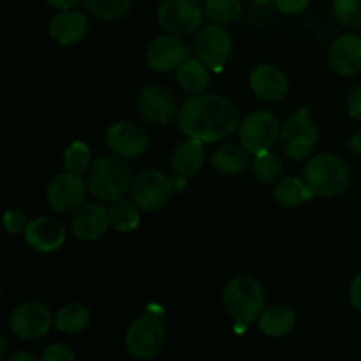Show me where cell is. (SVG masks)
Instances as JSON below:
<instances>
[{"mask_svg": "<svg viewBox=\"0 0 361 361\" xmlns=\"http://www.w3.org/2000/svg\"><path fill=\"white\" fill-rule=\"evenodd\" d=\"M175 192L173 178L159 169H145L130 185V197L141 212L161 210Z\"/></svg>", "mask_w": 361, "mask_h": 361, "instance_id": "7", "label": "cell"}, {"mask_svg": "<svg viewBox=\"0 0 361 361\" xmlns=\"http://www.w3.org/2000/svg\"><path fill=\"white\" fill-rule=\"evenodd\" d=\"M281 136V123L270 111H254L240 123V143L249 154L270 150Z\"/></svg>", "mask_w": 361, "mask_h": 361, "instance_id": "8", "label": "cell"}, {"mask_svg": "<svg viewBox=\"0 0 361 361\" xmlns=\"http://www.w3.org/2000/svg\"><path fill=\"white\" fill-rule=\"evenodd\" d=\"M90 324V310L81 303L63 305L55 314V326L60 334H81Z\"/></svg>", "mask_w": 361, "mask_h": 361, "instance_id": "26", "label": "cell"}, {"mask_svg": "<svg viewBox=\"0 0 361 361\" xmlns=\"http://www.w3.org/2000/svg\"><path fill=\"white\" fill-rule=\"evenodd\" d=\"M254 175L264 183L277 182L282 175V161L270 150L254 155Z\"/></svg>", "mask_w": 361, "mask_h": 361, "instance_id": "29", "label": "cell"}, {"mask_svg": "<svg viewBox=\"0 0 361 361\" xmlns=\"http://www.w3.org/2000/svg\"><path fill=\"white\" fill-rule=\"evenodd\" d=\"M250 88L261 101L279 102L288 94L289 83L281 69L268 66V63H261L250 73Z\"/></svg>", "mask_w": 361, "mask_h": 361, "instance_id": "19", "label": "cell"}, {"mask_svg": "<svg viewBox=\"0 0 361 361\" xmlns=\"http://www.w3.org/2000/svg\"><path fill=\"white\" fill-rule=\"evenodd\" d=\"M303 180L316 196L334 197L345 192L351 183V171L341 157L334 154H317L303 168Z\"/></svg>", "mask_w": 361, "mask_h": 361, "instance_id": "3", "label": "cell"}, {"mask_svg": "<svg viewBox=\"0 0 361 361\" xmlns=\"http://www.w3.org/2000/svg\"><path fill=\"white\" fill-rule=\"evenodd\" d=\"M28 221L27 215L21 210H9L4 215V229L11 235H18V233H25Z\"/></svg>", "mask_w": 361, "mask_h": 361, "instance_id": "33", "label": "cell"}, {"mask_svg": "<svg viewBox=\"0 0 361 361\" xmlns=\"http://www.w3.org/2000/svg\"><path fill=\"white\" fill-rule=\"evenodd\" d=\"M63 166H66L67 171L73 173H83L87 169H90L92 166V155L90 148L83 141H74L69 147L66 148V154H63Z\"/></svg>", "mask_w": 361, "mask_h": 361, "instance_id": "31", "label": "cell"}, {"mask_svg": "<svg viewBox=\"0 0 361 361\" xmlns=\"http://www.w3.org/2000/svg\"><path fill=\"white\" fill-rule=\"evenodd\" d=\"M88 189L104 203H113L130 190L133 175L129 166L118 155H104L92 162L88 169Z\"/></svg>", "mask_w": 361, "mask_h": 361, "instance_id": "2", "label": "cell"}, {"mask_svg": "<svg viewBox=\"0 0 361 361\" xmlns=\"http://www.w3.org/2000/svg\"><path fill=\"white\" fill-rule=\"evenodd\" d=\"M314 196H316V192L307 185L305 180H300L296 176L281 178L274 187L275 201L284 208L300 207V204L312 200Z\"/></svg>", "mask_w": 361, "mask_h": 361, "instance_id": "23", "label": "cell"}, {"mask_svg": "<svg viewBox=\"0 0 361 361\" xmlns=\"http://www.w3.org/2000/svg\"><path fill=\"white\" fill-rule=\"evenodd\" d=\"M46 2L49 4L51 7H55V9H73V7H76L78 4L83 2V0H46Z\"/></svg>", "mask_w": 361, "mask_h": 361, "instance_id": "38", "label": "cell"}, {"mask_svg": "<svg viewBox=\"0 0 361 361\" xmlns=\"http://www.w3.org/2000/svg\"><path fill=\"white\" fill-rule=\"evenodd\" d=\"M111 221H109V210L99 203L81 204L73 215L71 221V228L76 238L85 240V242H92L97 240L106 233L109 228Z\"/></svg>", "mask_w": 361, "mask_h": 361, "instance_id": "17", "label": "cell"}, {"mask_svg": "<svg viewBox=\"0 0 361 361\" xmlns=\"http://www.w3.org/2000/svg\"><path fill=\"white\" fill-rule=\"evenodd\" d=\"M9 361H35V356L30 355V353H14V355H11L9 358H7Z\"/></svg>", "mask_w": 361, "mask_h": 361, "instance_id": "39", "label": "cell"}, {"mask_svg": "<svg viewBox=\"0 0 361 361\" xmlns=\"http://www.w3.org/2000/svg\"><path fill=\"white\" fill-rule=\"evenodd\" d=\"M140 115L154 126H168L178 115V104L168 88L161 85H147L136 99Z\"/></svg>", "mask_w": 361, "mask_h": 361, "instance_id": "12", "label": "cell"}, {"mask_svg": "<svg viewBox=\"0 0 361 361\" xmlns=\"http://www.w3.org/2000/svg\"><path fill=\"white\" fill-rule=\"evenodd\" d=\"M25 242L35 252H55L66 242V228L62 222L55 221L51 217H37L28 222L27 229L23 233Z\"/></svg>", "mask_w": 361, "mask_h": 361, "instance_id": "15", "label": "cell"}, {"mask_svg": "<svg viewBox=\"0 0 361 361\" xmlns=\"http://www.w3.org/2000/svg\"><path fill=\"white\" fill-rule=\"evenodd\" d=\"M176 81H178L180 88L189 94H201L210 83V67L197 56L187 59L176 69Z\"/></svg>", "mask_w": 361, "mask_h": 361, "instance_id": "24", "label": "cell"}, {"mask_svg": "<svg viewBox=\"0 0 361 361\" xmlns=\"http://www.w3.org/2000/svg\"><path fill=\"white\" fill-rule=\"evenodd\" d=\"M41 360L44 361H74L76 355L71 351V348H67L66 344H51L48 348H44L42 351Z\"/></svg>", "mask_w": 361, "mask_h": 361, "instance_id": "34", "label": "cell"}, {"mask_svg": "<svg viewBox=\"0 0 361 361\" xmlns=\"http://www.w3.org/2000/svg\"><path fill=\"white\" fill-rule=\"evenodd\" d=\"M196 56L212 71H221L233 51V41L224 25H208L201 28L196 37Z\"/></svg>", "mask_w": 361, "mask_h": 361, "instance_id": "13", "label": "cell"}, {"mask_svg": "<svg viewBox=\"0 0 361 361\" xmlns=\"http://www.w3.org/2000/svg\"><path fill=\"white\" fill-rule=\"evenodd\" d=\"M109 210L111 226L120 233H130L140 226V207L134 201H127L123 197L113 201Z\"/></svg>", "mask_w": 361, "mask_h": 361, "instance_id": "27", "label": "cell"}, {"mask_svg": "<svg viewBox=\"0 0 361 361\" xmlns=\"http://www.w3.org/2000/svg\"><path fill=\"white\" fill-rule=\"evenodd\" d=\"M349 145H351V150H355L356 154H361V133L355 134Z\"/></svg>", "mask_w": 361, "mask_h": 361, "instance_id": "40", "label": "cell"}, {"mask_svg": "<svg viewBox=\"0 0 361 361\" xmlns=\"http://www.w3.org/2000/svg\"><path fill=\"white\" fill-rule=\"evenodd\" d=\"M194 2H197V4H200V2H204V0H194Z\"/></svg>", "mask_w": 361, "mask_h": 361, "instance_id": "43", "label": "cell"}, {"mask_svg": "<svg viewBox=\"0 0 361 361\" xmlns=\"http://www.w3.org/2000/svg\"><path fill=\"white\" fill-rule=\"evenodd\" d=\"M296 324V312L289 305L279 303L263 310L257 319V326L268 337H284L291 334Z\"/></svg>", "mask_w": 361, "mask_h": 361, "instance_id": "22", "label": "cell"}, {"mask_svg": "<svg viewBox=\"0 0 361 361\" xmlns=\"http://www.w3.org/2000/svg\"><path fill=\"white\" fill-rule=\"evenodd\" d=\"M0 344H2V348H0V358H6V349H7L6 337H0Z\"/></svg>", "mask_w": 361, "mask_h": 361, "instance_id": "41", "label": "cell"}, {"mask_svg": "<svg viewBox=\"0 0 361 361\" xmlns=\"http://www.w3.org/2000/svg\"><path fill=\"white\" fill-rule=\"evenodd\" d=\"M281 147L293 161L310 157L317 147V129L309 116V109L302 108L289 116L281 129Z\"/></svg>", "mask_w": 361, "mask_h": 361, "instance_id": "5", "label": "cell"}, {"mask_svg": "<svg viewBox=\"0 0 361 361\" xmlns=\"http://www.w3.org/2000/svg\"><path fill=\"white\" fill-rule=\"evenodd\" d=\"M330 66L341 76H353L361 71V35L344 34L330 48Z\"/></svg>", "mask_w": 361, "mask_h": 361, "instance_id": "18", "label": "cell"}, {"mask_svg": "<svg viewBox=\"0 0 361 361\" xmlns=\"http://www.w3.org/2000/svg\"><path fill=\"white\" fill-rule=\"evenodd\" d=\"M166 344V328L155 316H140L129 324L126 334V348L134 358H154Z\"/></svg>", "mask_w": 361, "mask_h": 361, "instance_id": "6", "label": "cell"}, {"mask_svg": "<svg viewBox=\"0 0 361 361\" xmlns=\"http://www.w3.org/2000/svg\"><path fill=\"white\" fill-rule=\"evenodd\" d=\"M282 14H300L309 7V0H274Z\"/></svg>", "mask_w": 361, "mask_h": 361, "instance_id": "35", "label": "cell"}, {"mask_svg": "<svg viewBox=\"0 0 361 361\" xmlns=\"http://www.w3.org/2000/svg\"><path fill=\"white\" fill-rule=\"evenodd\" d=\"M204 9L194 0H164L157 9V21L169 34L190 35L203 23Z\"/></svg>", "mask_w": 361, "mask_h": 361, "instance_id": "9", "label": "cell"}, {"mask_svg": "<svg viewBox=\"0 0 361 361\" xmlns=\"http://www.w3.org/2000/svg\"><path fill=\"white\" fill-rule=\"evenodd\" d=\"M87 187L88 183H85V178L80 173L66 169L49 182L48 190H46V201H48L49 208L59 214L78 210L87 200Z\"/></svg>", "mask_w": 361, "mask_h": 361, "instance_id": "10", "label": "cell"}, {"mask_svg": "<svg viewBox=\"0 0 361 361\" xmlns=\"http://www.w3.org/2000/svg\"><path fill=\"white\" fill-rule=\"evenodd\" d=\"M348 111L353 118L361 120V85L355 87L348 99Z\"/></svg>", "mask_w": 361, "mask_h": 361, "instance_id": "36", "label": "cell"}, {"mask_svg": "<svg viewBox=\"0 0 361 361\" xmlns=\"http://www.w3.org/2000/svg\"><path fill=\"white\" fill-rule=\"evenodd\" d=\"M109 150L123 159H136L147 152L148 137L141 127L133 122H118L106 133Z\"/></svg>", "mask_w": 361, "mask_h": 361, "instance_id": "14", "label": "cell"}, {"mask_svg": "<svg viewBox=\"0 0 361 361\" xmlns=\"http://www.w3.org/2000/svg\"><path fill=\"white\" fill-rule=\"evenodd\" d=\"M178 122L189 137L212 143L231 136L240 127V109L222 95L196 94L185 99Z\"/></svg>", "mask_w": 361, "mask_h": 361, "instance_id": "1", "label": "cell"}, {"mask_svg": "<svg viewBox=\"0 0 361 361\" xmlns=\"http://www.w3.org/2000/svg\"><path fill=\"white\" fill-rule=\"evenodd\" d=\"M203 9L214 23L229 25L235 23L242 14V2L240 0H204Z\"/></svg>", "mask_w": 361, "mask_h": 361, "instance_id": "28", "label": "cell"}, {"mask_svg": "<svg viewBox=\"0 0 361 361\" xmlns=\"http://www.w3.org/2000/svg\"><path fill=\"white\" fill-rule=\"evenodd\" d=\"M204 141L189 137L176 147L171 155V168L178 176H192L203 168Z\"/></svg>", "mask_w": 361, "mask_h": 361, "instance_id": "21", "label": "cell"}, {"mask_svg": "<svg viewBox=\"0 0 361 361\" xmlns=\"http://www.w3.org/2000/svg\"><path fill=\"white\" fill-rule=\"evenodd\" d=\"M51 324H55V316H51L48 307L39 302L21 303L9 317L11 331L21 341L44 337Z\"/></svg>", "mask_w": 361, "mask_h": 361, "instance_id": "11", "label": "cell"}, {"mask_svg": "<svg viewBox=\"0 0 361 361\" xmlns=\"http://www.w3.org/2000/svg\"><path fill=\"white\" fill-rule=\"evenodd\" d=\"M88 13L101 20H118L129 11L130 0H83Z\"/></svg>", "mask_w": 361, "mask_h": 361, "instance_id": "30", "label": "cell"}, {"mask_svg": "<svg viewBox=\"0 0 361 361\" xmlns=\"http://www.w3.org/2000/svg\"><path fill=\"white\" fill-rule=\"evenodd\" d=\"M252 2H256V4H268V2H270V0H252Z\"/></svg>", "mask_w": 361, "mask_h": 361, "instance_id": "42", "label": "cell"}, {"mask_svg": "<svg viewBox=\"0 0 361 361\" xmlns=\"http://www.w3.org/2000/svg\"><path fill=\"white\" fill-rule=\"evenodd\" d=\"M212 166L222 175H236L249 168V155L243 147L222 145L212 155Z\"/></svg>", "mask_w": 361, "mask_h": 361, "instance_id": "25", "label": "cell"}, {"mask_svg": "<svg viewBox=\"0 0 361 361\" xmlns=\"http://www.w3.org/2000/svg\"><path fill=\"white\" fill-rule=\"evenodd\" d=\"M331 9L338 23L349 28H361V0H334Z\"/></svg>", "mask_w": 361, "mask_h": 361, "instance_id": "32", "label": "cell"}, {"mask_svg": "<svg viewBox=\"0 0 361 361\" xmlns=\"http://www.w3.org/2000/svg\"><path fill=\"white\" fill-rule=\"evenodd\" d=\"M49 37L62 46L80 42L88 32V20L81 11L63 9L49 21Z\"/></svg>", "mask_w": 361, "mask_h": 361, "instance_id": "20", "label": "cell"}, {"mask_svg": "<svg viewBox=\"0 0 361 361\" xmlns=\"http://www.w3.org/2000/svg\"><path fill=\"white\" fill-rule=\"evenodd\" d=\"M187 46L175 35L157 37L147 49V62L157 73H169L187 60Z\"/></svg>", "mask_w": 361, "mask_h": 361, "instance_id": "16", "label": "cell"}, {"mask_svg": "<svg viewBox=\"0 0 361 361\" xmlns=\"http://www.w3.org/2000/svg\"><path fill=\"white\" fill-rule=\"evenodd\" d=\"M222 300L229 316L240 324H250L259 319L267 303L259 282L247 275L233 277L224 286Z\"/></svg>", "mask_w": 361, "mask_h": 361, "instance_id": "4", "label": "cell"}, {"mask_svg": "<svg viewBox=\"0 0 361 361\" xmlns=\"http://www.w3.org/2000/svg\"><path fill=\"white\" fill-rule=\"evenodd\" d=\"M349 298H351L353 307L361 312V275H358V277L353 281L351 291H349Z\"/></svg>", "mask_w": 361, "mask_h": 361, "instance_id": "37", "label": "cell"}]
</instances>
